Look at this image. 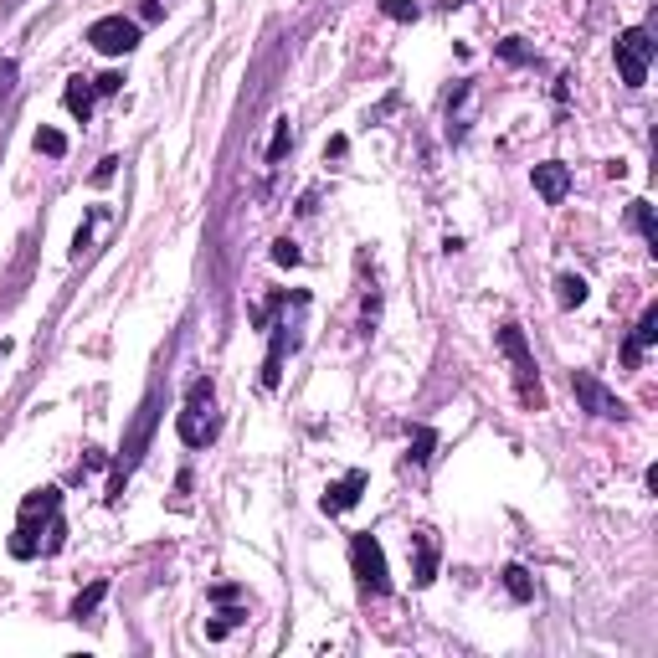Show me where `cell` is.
<instances>
[{"label": "cell", "instance_id": "obj_1", "mask_svg": "<svg viewBox=\"0 0 658 658\" xmlns=\"http://www.w3.org/2000/svg\"><path fill=\"white\" fill-rule=\"evenodd\" d=\"M62 489H36L21 499V515H16V530H11V556L16 561H36L47 556V540L52 551H62Z\"/></svg>", "mask_w": 658, "mask_h": 658}, {"label": "cell", "instance_id": "obj_2", "mask_svg": "<svg viewBox=\"0 0 658 658\" xmlns=\"http://www.w3.org/2000/svg\"><path fill=\"white\" fill-rule=\"evenodd\" d=\"M155 422H160V391H150L144 396V407H139V417H134V427H129V437H124V453H119V468H114V484H108V499H124V484H129V473L139 468V458H144V448H150V437H155Z\"/></svg>", "mask_w": 658, "mask_h": 658}, {"label": "cell", "instance_id": "obj_3", "mask_svg": "<svg viewBox=\"0 0 658 658\" xmlns=\"http://www.w3.org/2000/svg\"><path fill=\"white\" fill-rule=\"evenodd\" d=\"M499 350L509 355V365H515V391L530 412L545 407V391H540V376H535V355H530V340H525V329L520 324H499Z\"/></svg>", "mask_w": 658, "mask_h": 658}, {"label": "cell", "instance_id": "obj_4", "mask_svg": "<svg viewBox=\"0 0 658 658\" xmlns=\"http://www.w3.org/2000/svg\"><path fill=\"white\" fill-rule=\"evenodd\" d=\"M211 401H216V386H211V376L191 381V391H186V407H180V417H175V432H180V443H186V448H206L211 437H216Z\"/></svg>", "mask_w": 658, "mask_h": 658}, {"label": "cell", "instance_id": "obj_5", "mask_svg": "<svg viewBox=\"0 0 658 658\" xmlns=\"http://www.w3.org/2000/svg\"><path fill=\"white\" fill-rule=\"evenodd\" d=\"M350 571H355V587L360 597H386L391 592V576H386V551L371 530H355L350 535Z\"/></svg>", "mask_w": 658, "mask_h": 658}, {"label": "cell", "instance_id": "obj_6", "mask_svg": "<svg viewBox=\"0 0 658 658\" xmlns=\"http://www.w3.org/2000/svg\"><path fill=\"white\" fill-rule=\"evenodd\" d=\"M648 62H653V36L648 26H628L617 36V72H623L628 88H643L648 83Z\"/></svg>", "mask_w": 658, "mask_h": 658}, {"label": "cell", "instance_id": "obj_7", "mask_svg": "<svg viewBox=\"0 0 658 658\" xmlns=\"http://www.w3.org/2000/svg\"><path fill=\"white\" fill-rule=\"evenodd\" d=\"M88 47L103 52V57H129L139 47V21H129V16H98L88 26Z\"/></svg>", "mask_w": 658, "mask_h": 658}, {"label": "cell", "instance_id": "obj_8", "mask_svg": "<svg viewBox=\"0 0 658 658\" xmlns=\"http://www.w3.org/2000/svg\"><path fill=\"white\" fill-rule=\"evenodd\" d=\"M571 391H576V401H581V412L607 417V422H623V417H628V401L617 396V391H607L592 371H571Z\"/></svg>", "mask_w": 658, "mask_h": 658}, {"label": "cell", "instance_id": "obj_9", "mask_svg": "<svg viewBox=\"0 0 658 658\" xmlns=\"http://www.w3.org/2000/svg\"><path fill=\"white\" fill-rule=\"evenodd\" d=\"M530 180H535L540 201H551V206H561V201H566V191H571V170H566L561 160H545V165H535V170H530Z\"/></svg>", "mask_w": 658, "mask_h": 658}, {"label": "cell", "instance_id": "obj_10", "mask_svg": "<svg viewBox=\"0 0 658 658\" xmlns=\"http://www.w3.org/2000/svg\"><path fill=\"white\" fill-rule=\"evenodd\" d=\"M360 494H365V473L355 468V473H345V479L329 484L319 504H324V515H345V509H355V504H360Z\"/></svg>", "mask_w": 658, "mask_h": 658}, {"label": "cell", "instance_id": "obj_11", "mask_svg": "<svg viewBox=\"0 0 658 658\" xmlns=\"http://www.w3.org/2000/svg\"><path fill=\"white\" fill-rule=\"evenodd\" d=\"M658 340V304H648L643 309V319H638V329L628 335V345H623V365H638L643 360V350Z\"/></svg>", "mask_w": 658, "mask_h": 658}, {"label": "cell", "instance_id": "obj_12", "mask_svg": "<svg viewBox=\"0 0 658 658\" xmlns=\"http://www.w3.org/2000/svg\"><path fill=\"white\" fill-rule=\"evenodd\" d=\"M412 545H417V571H412V581H417V587H432V581H437V535H432V530H417Z\"/></svg>", "mask_w": 658, "mask_h": 658}, {"label": "cell", "instance_id": "obj_13", "mask_svg": "<svg viewBox=\"0 0 658 658\" xmlns=\"http://www.w3.org/2000/svg\"><path fill=\"white\" fill-rule=\"evenodd\" d=\"M93 98H98L93 78H67L62 103H67V114H72V119H88V114H93Z\"/></svg>", "mask_w": 658, "mask_h": 658}, {"label": "cell", "instance_id": "obj_14", "mask_svg": "<svg viewBox=\"0 0 658 658\" xmlns=\"http://www.w3.org/2000/svg\"><path fill=\"white\" fill-rule=\"evenodd\" d=\"M504 592L515 597V602H530V597H535V581H530V571H525V566H504Z\"/></svg>", "mask_w": 658, "mask_h": 658}, {"label": "cell", "instance_id": "obj_15", "mask_svg": "<svg viewBox=\"0 0 658 658\" xmlns=\"http://www.w3.org/2000/svg\"><path fill=\"white\" fill-rule=\"evenodd\" d=\"M556 288H561V309H576V304H587V278H576V273H561L556 278Z\"/></svg>", "mask_w": 658, "mask_h": 658}, {"label": "cell", "instance_id": "obj_16", "mask_svg": "<svg viewBox=\"0 0 658 658\" xmlns=\"http://www.w3.org/2000/svg\"><path fill=\"white\" fill-rule=\"evenodd\" d=\"M103 597H108V581H93V587H88V592H83L78 602H72V617H78V623H83V617H93Z\"/></svg>", "mask_w": 658, "mask_h": 658}, {"label": "cell", "instance_id": "obj_17", "mask_svg": "<svg viewBox=\"0 0 658 658\" xmlns=\"http://www.w3.org/2000/svg\"><path fill=\"white\" fill-rule=\"evenodd\" d=\"M36 155L62 160V155H67V134H62V129H36Z\"/></svg>", "mask_w": 658, "mask_h": 658}, {"label": "cell", "instance_id": "obj_18", "mask_svg": "<svg viewBox=\"0 0 658 658\" xmlns=\"http://www.w3.org/2000/svg\"><path fill=\"white\" fill-rule=\"evenodd\" d=\"M432 448H437V432H432V427H417V432H412V463H432Z\"/></svg>", "mask_w": 658, "mask_h": 658}, {"label": "cell", "instance_id": "obj_19", "mask_svg": "<svg viewBox=\"0 0 658 658\" xmlns=\"http://www.w3.org/2000/svg\"><path fill=\"white\" fill-rule=\"evenodd\" d=\"M633 222H638V232L648 237V247H658V222H653V206H648V201H633Z\"/></svg>", "mask_w": 658, "mask_h": 658}, {"label": "cell", "instance_id": "obj_20", "mask_svg": "<svg viewBox=\"0 0 658 658\" xmlns=\"http://www.w3.org/2000/svg\"><path fill=\"white\" fill-rule=\"evenodd\" d=\"M273 263H278V268H299V263H304V252H299V242H288V237H278V242H273Z\"/></svg>", "mask_w": 658, "mask_h": 658}, {"label": "cell", "instance_id": "obj_21", "mask_svg": "<svg viewBox=\"0 0 658 658\" xmlns=\"http://www.w3.org/2000/svg\"><path fill=\"white\" fill-rule=\"evenodd\" d=\"M288 150H294V129H288V119H283V124L273 129V144H268V160L278 165V160H283Z\"/></svg>", "mask_w": 658, "mask_h": 658}, {"label": "cell", "instance_id": "obj_22", "mask_svg": "<svg viewBox=\"0 0 658 658\" xmlns=\"http://www.w3.org/2000/svg\"><path fill=\"white\" fill-rule=\"evenodd\" d=\"M381 11L391 21H417V0H381Z\"/></svg>", "mask_w": 658, "mask_h": 658}, {"label": "cell", "instance_id": "obj_23", "mask_svg": "<svg viewBox=\"0 0 658 658\" xmlns=\"http://www.w3.org/2000/svg\"><path fill=\"white\" fill-rule=\"evenodd\" d=\"M11 93H16V62H0V108H6Z\"/></svg>", "mask_w": 658, "mask_h": 658}, {"label": "cell", "instance_id": "obj_24", "mask_svg": "<svg viewBox=\"0 0 658 658\" xmlns=\"http://www.w3.org/2000/svg\"><path fill=\"white\" fill-rule=\"evenodd\" d=\"M93 88H98V98H114L124 88V78H119V72H103V78H93Z\"/></svg>", "mask_w": 658, "mask_h": 658}, {"label": "cell", "instance_id": "obj_25", "mask_svg": "<svg viewBox=\"0 0 658 658\" xmlns=\"http://www.w3.org/2000/svg\"><path fill=\"white\" fill-rule=\"evenodd\" d=\"M499 57H504V62H530V52L520 47V36H509V42H499Z\"/></svg>", "mask_w": 658, "mask_h": 658}, {"label": "cell", "instance_id": "obj_26", "mask_svg": "<svg viewBox=\"0 0 658 658\" xmlns=\"http://www.w3.org/2000/svg\"><path fill=\"white\" fill-rule=\"evenodd\" d=\"M237 597H242V587H232V581H222V587H211V602H222V607H227V602H237Z\"/></svg>", "mask_w": 658, "mask_h": 658}, {"label": "cell", "instance_id": "obj_27", "mask_svg": "<svg viewBox=\"0 0 658 658\" xmlns=\"http://www.w3.org/2000/svg\"><path fill=\"white\" fill-rule=\"evenodd\" d=\"M114 170H119V160H103V165L93 170V186H108V180H114Z\"/></svg>", "mask_w": 658, "mask_h": 658}]
</instances>
